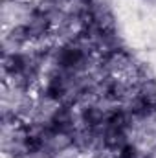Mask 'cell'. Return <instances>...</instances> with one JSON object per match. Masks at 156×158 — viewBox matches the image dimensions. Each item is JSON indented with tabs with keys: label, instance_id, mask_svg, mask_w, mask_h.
Instances as JSON below:
<instances>
[{
	"label": "cell",
	"instance_id": "6da1fadb",
	"mask_svg": "<svg viewBox=\"0 0 156 158\" xmlns=\"http://www.w3.org/2000/svg\"><path fill=\"white\" fill-rule=\"evenodd\" d=\"M114 158H142V151L134 142L129 140L123 147H119V151L114 155Z\"/></svg>",
	"mask_w": 156,
	"mask_h": 158
}]
</instances>
